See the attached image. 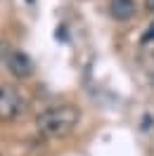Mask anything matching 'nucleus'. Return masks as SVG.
<instances>
[{"label": "nucleus", "mask_w": 154, "mask_h": 156, "mask_svg": "<svg viewBox=\"0 0 154 156\" xmlns=\"http://www.w3.org/2000/svg\"><path fill=\"white\" fill-rule=\"evenodd\" d=\"M78 121H81V111L74 104H59L40 111L36 118V128L48 137H67L69 133H74Z\"/></svg>", "instance_id": "nucleus-1"}, {"label": "nucleus", "mask_w": 154, "mask_h": 156, "mask_svg": "<svg viewBox=\"0 0 154 156\" xmlns=\"http://www.w3.org/2000/svg\"><path fill=\"white\" fill-rule=\"evenodd\" d=\"M26 109V97L12 85H0V121H14Z\"/></svg>", "instance_id": "nucleus-2"}, {"label": "nucleus", "mask_w": 154, "mask_h": 156, "mask_svg": "<svg viewBox=\"0 0 154 156\" xmlns=\"http://www.w3.org/2000/svg\"><path fill=\"white\" fill-rule=\"evenodd\" d=\"M5 64H7V69H10V73H12V76H17V78H29L31 73H33V62H31L29 55L21 52V50H12V52H7Z\"/></svg>", "instance_id": "nucleus-3"}, {"label": "nucleus", "mask_w": 154, "mask_h": 156, "mask_svg": "<svg viewBox=\"0 0 154 156\" xmlns=\"http://www.w3.org/2000/svg\"><path fill=\"white\" fill-rule=\"evenodd\" d=\"M109 12H112V17H114V19L126 21V19H130V17H135L138 5H135V0H112Z\"/></svg>", "instance_id": "nucleus-4"}, {"label": "nucleus", "mask_w": 154, "mask_h": 156, "mask_svg": "<svg viewBox=\"0 0 154 156\" xmlns=\"http://www.w3.org/2000/svg\"><path fill=\"white\" fill-rule=\"evenodd\" d=\"M149 40H154V24L147 29V33L142 36V43H149Z\"/></svg>", "instance_id": "nucleus-5"}, {"label": "nucleus", "mask_w": 154, "mask_h": 156, "mask_svg": "<svg viewBox=\"0 0 154 156\" xmlns=\"http://www.w3.org/2000/svg\"><path fill=\"white\" fill-rule=\"evenodd\" d=\"M145 10L154 14V0H145Z\"/></svg>", "instance_id": "nucleus-6"}, {"label": "nucleus", "mask_w": 154, "mask_h": 156, "mask_svg": "<svg viewBox=\"0 0 154 156\" xmlns=\"http://www.w3.org/2000/svg\"><path fill=\"white\" fill-rule=\"evenodd\" d=\"M7 57V48H5V43H0V59Z\"/></svg>", "instance_id": "nucleus-7"}]
</instances>
